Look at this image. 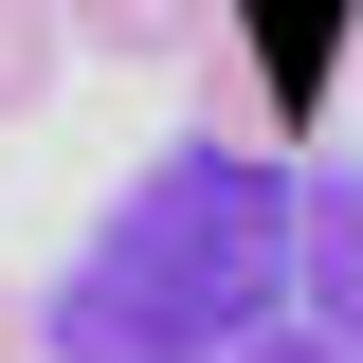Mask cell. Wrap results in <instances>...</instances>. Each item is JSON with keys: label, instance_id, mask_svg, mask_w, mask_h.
<instances>
[{"label": "cell", "instance_id": "obj_6", "mask_svg": "<svg viewBox=\"0 0 363 363\" xmlns=\"http://www.w3.org/2000/svg\"><path fill=\"white\" fill-rule=\"evenodd\" d=\"M0 363H37V291H18V272H0Z\"/></svg>", "mask_w": 363, "mask_h": 363}, {"label": "cell", "instance_id": "obj_1", "mask_svg": "<svg viewBox=\"0 0 363 363\" xmlns=\"http://www.w3.org/2000/svg\"><path fill=\"white\" fill-rule=\"evenodd\" d=\"M291 255H309V182L272 145H164L55 272L37 345L55 363H236L291 309Z\"/></svg>", "mask_w": 363, "mask_h": 363}, {"label": "cell", "instance_id": "obj_2", "mask_svg": "<svg viewBox=\"0 0 363 363\" xmlns=\"http://www.w3.org/2000/svg\"><path fill=\"white\" fill-rule=\"evenodd\" d=\"M200 55L236 73V145H327V91L363 73V0H218L200 18Z\"/></svg>", "mask_w": 363, "mask_h": 363}, {"label": "cell", "instance_id": "obj_3", "mask_svg": "<svg viewBox=\"0 0 363 363\" xmlns=\"http://www.w3.org/2000/svg\"><path fill=\"white\" fill-rule=\"evenodd\" d=\"M291 309H309L327 345L363 363V182H327V200H309V255H291Z\"/></svg>", "mask_w": 363, "mask_h": 363}, {"label": "cell", "instance_id": "obj_4", "mask_svg": "<svg viewBox=\"0 0 363 363\" xmlns=\"http://www.w3.org/2000/svg\"><path fill=\"white\" fill-rule=\"evenodd\" d=\"M73 18V55H128V73H164V55H200V18L218 0H55Z\"/></svg>", "mask_w": 363, "mask_h": 363}, {"label": "cell", "instance_id": "obj_5", "mask_svg": "<svg viewBox=\"0 0 363 363\" xmlns=\"http://www.w3.org/2000/svg\"><path fill=\"white\" fill-rule=\"evenodd\" d=\"M55 73H73V18H55V0H0V128H37Z\"/></svg>", "mask_w": 363, "mask_h": 363}, {"label": "cell", "instance_id": "obj_7", "mask_svg": "<svg viewBox=\"0 0 363 363\" xmlns=\"http://www.w3.org/2000/svg\"><path fill=\"white\" fill-rule=\"evenodd\" d=\"M236 363H345V345H327V327H291V345H236Z\"/></svg>", "mask_w": 363, "mask_h": 363}]
</instances>
